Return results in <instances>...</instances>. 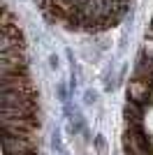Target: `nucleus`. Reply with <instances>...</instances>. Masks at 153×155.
Wrapping results in <instances>:
<instances>
[{"label": "nucleus", "instance_id": "nucleus-1", "mask_svg": "<svg viewBox=\"0 0 153 155\" xmlns=\"http://www.w3.org/2000/svg\"><path fill=\"white\" fill-rule=\"evenodd\" d=\"M49 21L70 30L97 32L125 16L132 0H37Z\"/></svg>", "mask_w": 153, "mask_h": 155}, {"label": "nucleus", "instance_id": "nucleus-2", "mask_svg": "<svg viewBox=\"0 0 153 155\" xmlns=\"http://www.w3.org/2000/svg\"><path fill=\"white\" fill-rule=\"evenodd\" d=\"M95 148H97V150H100V153H104V139H102V137H100V134H97V137H95Z\"/></svg>", "mask_w": 153, "mask_h": 155}, {"label": "nucleus", "instance_id": "nucleus-3", "mask_svg": "<svg viewBox=\"0 0 153 155\" xmlns=\"http://www.w3.org/2000/svg\"><path fill=\"white\" fill-rule=\"evenodd\" d=\"M86 102H95V93H86Z\"/></svg>", "mask_w": 153, "mask_h": 155}]
</instances>
